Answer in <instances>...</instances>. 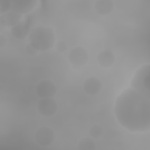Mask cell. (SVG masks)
<instances>
[{"label":"cell","mask_w":150,"mask_h":150,"mask_svg":"<svg viewBox=\"0 0 150 150\" xmlns=\"http://www.w3.org/2000/svg\"><path fill=\"white\" fill-rule=\"evenodd\" d=\"M114 112L120 124L131 132L150 129V100L131 87L116 98Z\"/></svg>","instance_id":"1"},{"label":"cell","mask_w":150,"mask_h":150,"mask_svg":"<svg viewBox=\"0 0 150 150\" xmlns=\"http://www.w3.org/2000/svg\"><path fill=\"white\" fill-rule=\"evenodd\" d=\"M29 43L38 51L45 52L52 48L56 38L50 27L38 26L32 28L28 36Z\"/></svg>","instance_id":"2"},{"label":"cell","mask_w":150,"mask_h":150,"mask_svg":"<svg viewBox=\"0 0 150 150\" xmlns=\"http://www.w3.org/2000/svg\"><path fill=\"white\" fill-rule=\"evenodd\" d=\"M131 88L150 99V65L144 64L135 73Z\"/></svg>","instance_id":"3"},{"label":"cell","mask_w":150,"mask_h":150,"mask_svg":"<svg viewBox=\"0 0 150 150\" xmlns=\"http://www.w3.org/2000/svg\"><path fill=\"white\" fill-rule=\"evenodd\" d=\"M89 55L87 50L78 46L72 49L68 54V59L75 69H79L85 66L88 60Z\"/></svg>","instance_id":"4"},{"label":"cell","mask_w":150,"mask_h":150,"mask_svg":"<svg viewBox=\"0 0 150 150\" xmlns=\"http://www.w3.org/2000/svg\"><path fill=\"white\" fill-rule=\"evenodd\" d=\"M36 142L42 146L51 145L56 139V135L53 129L47 126L38 128L35 134Z\"/></svg>","instance_id":"5"},{"label":"cell","mask_w":150,"mask_h":150,"mask_svg":"<svg viewBox=\"0 0 150 150\" xmlns=\"http://www.w3.org/2000/svg\"><path fill=\"white\" fill-rule=\"evenodd\" d=\"M37 110L38 112L43 117H52L57 111V103L53 97L40 98L37 104Z\"/></svg>","instance_id":"6"},{"label":"cell","mask_w":150,"mask_h":150,"mask_svg":"<svg viewBox=\"0 0 150 150\" xmlns=\"http://www.w3.org/2000/svg\"><path fill=\"white\" fill-rule=\"evenodd\" d=\"M56 86L50 80H43L39 81L36 87V93L40 98H53L56 93Z\"/></svg>","instance_id":"7"},{"label":"cell","mask_w":150,"mask_h":150,"mask_svg":"<svg viewBox=\"0 0 150 150\" xmlns=\"http://www.w3.org/2000/svg\"><path fill=\"white\" fill-rule=\"evenodd\" d=\"M11 10L20 14H26L32 11L36 6L37 0H12Z\"/></svg>","instance_id":"8"},{"label":"cell","mask_w":150,"mask_h":150,"mask_svg":"<svg viewBox=\"0 0 150 150\" xmlns=\"http://www.w3.org/2000/svg\"><path fill=\"white\" fill-rule=\"evenodd\" d=\"M30 27L25 21H21L19 23L11 28L10 32L14 38L22 40L29 36L31 30Z\"/></svg>","instance_id":"9"},{"label":"cell","mask_w":150,"mask_h":150,"mask_svg":"<svg viewBox=\"0 0 150 150\" xmlns=\"http://www.w3.org/2000/svg\"><path fill=\"white\" fill-rule=\"evenodd\" d=\"M102 83L100 79L96 77H90L83 83V90L90 96L99 94L102 89Z\"/></svg>","instance_id":"10"},{"label":"cell","mask_w":150,"mask_h":150,"mask_svg":"<svg viewBox=\"0 0 150 150\" xmlns=\"http://www.w3.org/2000/svg\"><path fill=\"white\" fill-rule=\"evenodd\" d=\"M94 8L97 14L106 16L113 11L114 4L111 0H97L94 2Z\"/></svg>","instance_id":"11"},{"label":"cell","mask_w":150,"mask_h":150,"mask_svg":"<svg viewBox=\"0 0 150 150\" xmlns=\"http://www.w3.org/2000/svg\"><path fill=\"white\" fill-rule=\"evenodd\" d=\"M115 55L110 50H104L100 52L97 56L98 63L103 67L108 68L112 66L115 62Z\"/></svg>","instance_id":"12"},{"label":"cell","mask_w":150,"mask_h":150,"mask_svg":"<svg viewBox=\"0 0 150 150\" xmlns=\"http://www.w3.org/2000/svg\"><path fill=\"white\" fill-rule=\"evenodd\" d=\"M6 21L7 27L11 28L19 23L22 19V15L14 11L10 10L8 12L1 15Z\"/></svg>","instance_id":"13"},{"label":"cell","mask_w":150,"mask_h":150,"mask_svg":"<svg viewBox=\"0 0 150 150\" xmlns=\"http://www.w3.org/2000/svg\"><path fill=\"white\" fill-rule=\"evenodd\" d=\"M96 148V143L90 138H83L78 142L77 149L79 150H94Z\"/></svg>","instance_id":"14"},{"label":"cell","mask_w":150,"mask_h":150,"mask_svg":"<svg viewBox=\"0 0 150 150\" xmlns=\"http://www.w3.org/2000/svg\"><path fill=\"white\" fill-rule=\"evenodd\" d=\"M89 134L92 138L98 139L103 135V129L102 127L98 124H95L89 129Z\"/></svg>","instance_id":"15"},{"label":"cell","mask_w":150,"mask_h":150,"mask_svg":"<svg viewBox=\"0 0 150 150\" xmlns=\"http://www.w3.org/2000/svg\"><path fill=\"white\" fill-rule=\"evenodd\" d=\"M12 2L9 0H0V13L4 14L11 9Z\"/></svg>","instance_id":"16"},{"label":"cell","mask_w":150,"mask_h":150,"mask_svg":"<svg viewBox=\"0 0 150 150\" xmlns=\"http://www.w3.org/2000/svg\"><path fill=\"white\" fill-rule=\"evenodd\" d=\"M25 50H26V53L30 56H36L38 52V50H36L30 43L26 45Z\"/></svg>","instance_id":"17"},{"label":"cell","mask_w":150,"mask_h":150,"mask_svg":"<svg viewBox=\"0 0 150 150\" xmlns=\"http://www.w3.org/2000/svg\"><path fill=\"white\" fill-rule=\"evenodd\" d=\"M56 49L59 52L63 53L67 50V45L64 41L60 40L56 43Z\"/></svg>","instance_id":"18"},{"label":"cell","mask_w":150,"mask_h":150,"mask_svg":"<svg viewBox=\"0 0 150 150\" xmlns=\"http://www.w3.org/2000/svg\"><path fill=\"white\" fill-rule=\"evenodd\" d=\"M7 27L6 21L2 15L0 16V32L1 33Z\"/></svg>","instance_id":"19"},{"label":"cell","mask_w":150,"mask_h":150,"mask_svg":"<svg viewBox=\"0 0 150 150\" xmlns=\"http://www.w3.org/2000/svg\"><path fill=\"white\" fill-rule=\"evenodd\" d=\"M6 39L4 36H3L2 34L0 35V49H2L4 48L6 45Z\"/></svg>","instance_id":"20"}]
</instances>
